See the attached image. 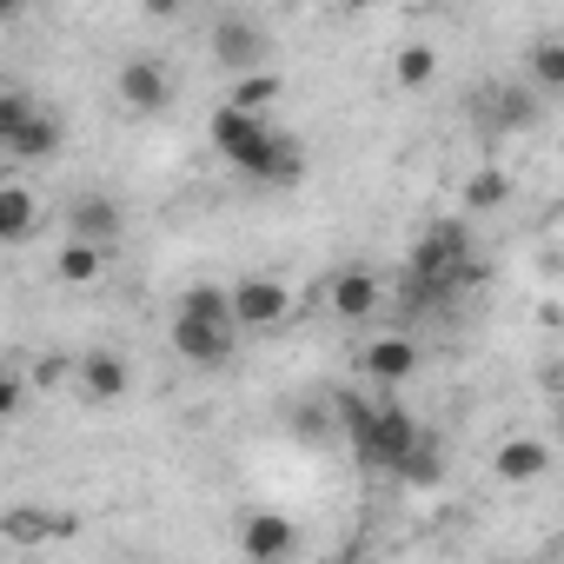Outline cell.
<instances>
[{
	"instance_id": "6da1fadb",
	"label": "cell",
	"mask_w": 564,
	"mask_h": 564,
	"mask_svg": "<svg viewBox=\"0 0 564 564\" xmlns=\"http://www.w3.org/2000/svg\"><path fill=\"white\" fill-rule=\"evenodd\" d=\"M339 419H346L339 432H346L352 465L359 471H379V478H399L405 458H412V445H419V432H425L399 399H346Z\"/></svg>"
},
{
	"instance_id": "7a4b0ae2",
	"label": "cell",
	"mask_w": 564,
	"mask_h": 564,
	"mask_svg": "<svg viewBox=\"0 0 564 564\" xmlns=\"http://www.w3.org/2000/svg\"><path fill=\"white\" fill-rule=\"evenodd\" d=\"M405 279H412V300H425V306H438L458 286H478L485 265L471 252V226L465 219H432L405 252Z\"/></svg>"
},
{
	"instance_id": "3957f363",
	"label": "cell",
	"mask_w": 564,
	"mask_h": 564,
	"mask_svg": "<svg viewBox=\"0 0 564 564\" xmlns=\"http://www.w3.org/2000/svg\"><path fill=\"white\" fill-rule=\"evenodd\" d=\"M206 54L226 67V74H265V61H272V28L259 21V14H239V8H226V14H213V28H206Z\"/></svg>"
},
{
	"instance_id": "277c9868",
	"label": "cell",
	"mask_w": 564,
	"mask_h": 564,
	"mask_svg": "<svg viewBox=\"0 0 564 564\" xmlns=\"http://www.w3.org/2000/svg\"><path fill=\"white\" fill-rule=\"evenodd\" d=\"M113 94H120V107L133 120H153V113H166L180 100V74H173L166 54H127L113 67Z\"/></svg>"
},
{
	"instance_id": "5b68a950",
	"label": "cell",
	"mask_w": 564,
	"mask_h": 564,
	"mask_svg": "<svg viewBox=\"0 0 564 564\" xmlns=\"http://www.w3.org/2000/svg\"><path fill=\"white\" fill-rule=\"evenodd\" d=\"M239 180H252V186H300L306 180V147H300V133H286V127H265L239 160H226Z\"/></svg>"
},
{
	"instance_id": "8992f818",
	"label": "cell",
	"mask_w": 564,
	"mask_h": 564,
	"mask_svg": "<svg viewBox=\"0 0 564 564\" xmlns=\"http://www.w3.org/2000/svg\"><path fill=\"white\" fill-rule=\"evenodd\" d=\"M286 319H293V286L286 279H272V272L232 279V326L239 333H279Z\"/></svg>"
},
{
	"instance_id": "52a82bcc",
	"label": "cell",
	"mask_w": 564,
	"mask_h": 564,
	"mask_svg": "<svg viewBox=\"0 0 564 564\" xmlns=\"http://www.w3.org/2000/svg\"><path fill=\"white\" fill-rule=\"evenodd\" d=\"M379 306H386V286H379L372 265H339V272L326 279V313H333L339 326H372Z\"/></svg>"
},
{
	"instance_id": "ba28073f",
	"label": "cell",
	"mask_w": 564,
	"mask_h": 564,
	"mask_svg": "<svg viewBox=\"0 0 564 564\" xmlns=\"http://www.w3.org/2000/svg\"><path fill=\"white\" fill-rule=\"evenodd\" d=\"M61 147H67V120H61L54 107H34L14 133H0V160H8L14 173H21V166H41V160H54Z\"/></svg>"
},
{
	"instance_id": "9c48e42d",
	"label": "cell",
	"mask_w": 564,
	"mask_h": 564,
	"mask_svg": "<svg viewBox=\"0 0 564 564\" xmlns=\"http://www.w3.org/2000/svg\"><path fill=\"white\" fill-rule=\"evenodd\" d=\"M166 339H173V352H180L186 366H199V372H219V366H232V352H239V333H232V326H206V319H186V313H173Z\"/></svg>"
},
{
	"instance_id": "30bf717a",
	"label": "cell",
	"mask_w": 564,
	"mask_h": 564,
	"mask_svg": "<svg viewBox=\"0 0 564 564\" xmlns=\"http://www.w3.org/2000/svg\"><path fill=\"white\" fill-rule=\"evenodd\" d=\"M419 366H425V346H419L412 333H372V339L359 346V372H366L372 386H405Z\"/></svg>"
},
{
	"instance_id": "8fae6325",
	"label": "cell",
	"mask_w": 564,
	"mask_h": 564,
	"mask_svg": "<svg viewBox=\"0 0 564 564\" xmlns=\"http://www.w3.org/2000/svg\"><path fill=\"white\" fill-rule=\"evenodd\" d=\"M300 551V524L286 511H246L239 524V557L246 564H286Z\"/></svg>"
},
{
	"instance_id": "7c38bea8",
	"label": "cell",
	"mask_w": 564,
	"mask_h": 564,
	"mask_svg": "<svg viewBox=\"0 0 564 564\" xmlns=\"http://www.w3.org/2000/svg\"><path fill=\"white\" fill-rule=\"evenodd\" d=\"M74 392L87 399V405H120L127 392H133V366H127V352H80L74 359Z\"/></svg>"
},
{
	"instance_id": "4fadbf2b",
	"label": "cell",
	"mask_w": 564,
	"mask_h": 564,
	"mask_svg": "<svg viewBox=\"0 0 564 564\" xmlns=\"http://www.w3.org/2000/svg\"><path fill=\"white\" fill-rule=\"evenodd\" d=\"M120 232H127V213H120V199L113 193H80L74 206H67V239H87V246H120Z\"/></svg>"
},
{
	"instance_id": "5bb4252c",
	"label": "cell",
	"mask_w": 564,
	"mask_h": 564,
	"mask_svg": "<svg viewBox=\"0 0 564 564\" xmlns=\"http://www.w3.org/2000/svg\"><path fill=\"white\" fill-rule=\"evenodd\" d=\"M544 471H551V445H544V438H531V432H511V438L491 452V478H498V485H511V491L538 485Z\"/></svg>"
},
{
	"instance_id": "9a60e30c",
	"label": "cell",
	"mask_w": 564,
	"mask_h": 564,
	"mask_svg": "<svg viewBox=\"0 0 564 564\" xmlns=\"http://www.w3.org/2000/svg\"><path fill=\"white\" fill-rule=\"evenodd\" d=\"M41 213H47V199H41L21 173L0 180V246H28V239L41 232Z\"/></svg>"
},
{
	"instance_id": "2e32d148",
	"label": "cell",
	"mask_w": 564,
	"mask_h": 564,
	"mask_svg": "<svg viewBox=\"0 0 564 564\" xmlns=\"http://www.w3.org/2000/svg\"><path fill=\"white\" fill-rule=\"evenodd\" d=\"M0 531H8L14 551H34V544H54V538H74L80 518L74 511H47V505H14L8 518H0Z\"/></svg>"
},
{
	"instance_id": "e0dca14e",
	"label": "cell",
	"mask_w": 564,
	"mask_h": 564,
	"mask_svg": "<svg viewBox=\"0 0 564 564\" xmlns=\"http://www.w3.org/2000/svg\"><path fill=\"white\" fill-rule=\"evenodd\" d=\"M107 246H87V239H61L54 246V279H61V286H100V279H107Z\"/></svg>"
},
{
	"instance_id": "ac0fdd59",
	"label": "cell",
	"mask_w": 564,
	"mask_h": 564,
	"mask_svg": "<svg viewBox=\"0 0 564 564\" xmlns=\"http://www.w3.org/2000/svg\"><path fill=\"white\" fill-rule=\"evenodd\" d=\"M265 127H272V120H252V113H239V107H226V100H219V107H213V120H206V140H213V153H219V160H239Z\"/></svg>"
},
{
	"instance_id": "d6986e66",
	"label": "cell",
	"mask_w": 564,
	"mask_h": 564,
	"mask_svg": "<svg viewBox=\"0 0 564 564\" xmlns=\"http://www.w3.org/2000/svg\"><path fill=\"white\" fill-rule=\"evenodd\" d=\"M279 94H286V80H279V74L265 67V74H246V80H232V94H226V107H239V113H252V120H272V107H279Z\"/></svg>"
},
{
	"instance_id": "ffe728a7",
	"label": "cell",
	"mask_w": 564,
	"mask_h": 564,
	"mask_svg": "<svg viewBox=\"0 0 564 564\" xmlns=\"http://www.w3.org/2000/svg\"><path fill=\"white\" fill-rule=\"evenodd\" d=\"M173 313H186V319H206V326H232V286H213V279H199V286H186L180 293V306ZM239 333V326H232Z\"/></svg>"
},
{
	"instance_id": "44dd1931",
	"label": "cell",
	"mask_w": 564,
	"mask_h": 564,
	"mask_svg": "<svg viewBox=\"0 0 564 564\" xmlns=\"http://www.w3.org/2000/svg\"><path fill=\"white\" fill-rule=\"evenodd\" d=\"M458 199H465V213H471V219L505 213V199H511V173H505V166H478V173L465 180V193H458Z\"/></svg>"
},
{
	"instance_id": "7402d4cb",
	"label": "cell",
	"mask_w": 564,
	"mask_h": 564,
	"mask_svg": "<svg viewBox=\"0 0 564 564\" xmlns=\"http://www.w3.org/2000/svg\"><path fill=\"white\" fill-rule=\"evenodd\" d=\"M524 80H531L538 94H564V34L524 47Z\"/></svg>"
},
{
	"instance_id": "603a6c76",
	"label": "cell",
	"mask_w": 564,
	"mask_h": 564,
	"mask_svg": "<svg viewBox=\"0 0 564 564\" xmlns=\"http://www.w3.org/2000/svg\"><path fill=\"white\" fill-rule=\"evenodd\" d=\"M392 80H399L405 94H425V87L438 80V54H432L425 41H405V47L392 54Z\"/></svg>"
},
{
	"instance_id": "cb8c5ba5",
	"label": "cell",
	"mask_w": 564,
	"mask_h": 564,
	"mask_svg": "<svg viewBox=\"0 0 564 564\" xmlns=\"http://www.w3.org/2000/svg\"><path fill=\"white\" fill-rule=\"evenodd\" d=\"M399 478H405V485H419V491L445 478V438H438L432 425L419 432V445H412V458H405V471H399Z\"/></svg>"
},
{
	"instance_id": "d4e9b609",
	"label": "cell",
	"mask_w": 564,
	"mask_h": 564,
	"mask_svg": "<svg viewBox=\"0 0 564 564\" xmlns=\"http://www.w3.org/2000/svg\"><path fill=\"white\" fill-rule=\"evenodd\" d=\"M491 107H498V113H491V127H511V133H518V127H531V120H538V100H531V94H524V87H505V94H498V100H491Z\"/></svg>"
},
{
	"instance_id": "484cf974",
	"label": "cell",
	"mask_w": 564,
	"mask_h": 564,
	"mask_svg": "<svg viewBox=\"0 0 564 564\" xmlns=\"http://www.w3.org/2000/svg\"><path fill=\"white\" fill-rule=\"evenodd\" d=\"M28 386H34V372H21V366H14L8 379H0V419H8V425L28 412Z\"/></svg>"
},
{
	"instance_id": "4316f807",
	"label": "cell",
	"mask_w": 564,
	"mask_h": 564,
	"mask_svg": "<svg viewBox=\"0 0 564 564\" xmlns=\"http://www.w3.org/2000/svg\"><path fill=\"white\" fill-rule=\"evenodd\" d=\"M34 107H41V100H34L28 87H0V133H14V127L34 113Z\"/></svg>"
},
{
	"instance_id": "83f0119b",
	"label": "cell",
	"mask_w": 564,
	"mask_h": 564,
	"mask_svg": "<svg viewBox=\"0 0 564 564\" xmlns=\"http://www.w3.org/2000/svg\"><path fill=\"white\" fill-rule=\"evenodd\" d=\"M557 438H564V405H557Z\"/></svg>"
},
{
	"instance_id": "f1b7e54d",
	"label": "cell",
	"mask_w": 564,
	"mask_h": 564,
	"mask_svg": "<svg viewBox=\"0 0 564 564\" xmlns=\"http://www.w3.org/2000/svg\"><path fill=\"white\" fill-rule=\"evenodd\" d=\"M557 392H564V359H557Z\"/></svg>"
}]
</instances>
